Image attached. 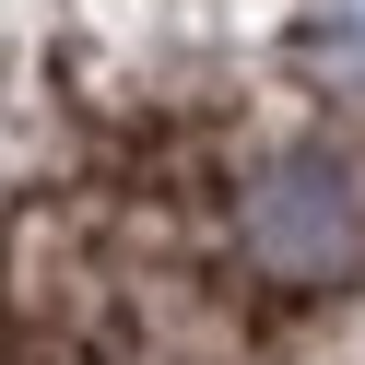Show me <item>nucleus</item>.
Returning a JSON list of instances; mask_svg holds the SVG:
<instances>
[{
	"mask_svg": "<svg viewBox=\"0 0 365 365\" xmlns=\"http://www.w3.org/2000/svg\"><path fill=\"white\" fill-rule=\"evenodd\" d=\"M247 259H259V283L283 294H318L341 283V271L365 259V189L341 153H283V165H259V189H247Z\"/></svg>",
	"mask_w": 365,
	"mask_h": 365,
	"instance_id": "f257e3e1",
	"label": "nucleus"
}]
</instances>
